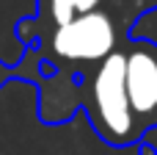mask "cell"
<instances>
[{"mask_svg": "<svg viewBox=\"0 0 157 155\" xmlns=\"http://www.w3.org/2000/svg\"><path fill=\"white\" fill-rule=\"evenodd\" d=\"M86 114L108 144L124 147L132 144L141 133L135 128L127 86H124V53L113 50L108 58L99 61L94 75L86 83Z\"/></svg>", "mask_w": 157, "mask_h": 155, "instance_id": "cell-1", "label": "cell"}, {"mask_svg": "<svg viewBox=\"0 0 157 155\" xmlns=\"http://www.w3.org/2000/svg\"><path fill=\"white\" fill-rule=\"evenodd\" d=\"M124 86L138 133L157 125V44L138 39L124 50Z\"/></svg>", "mask_w": 157, "mask_h": 155, "instance_id": "cell-2", "label": "cell"}, {"mask_svg": "<svg viewBox=\"0 0 157 155\" xmlns=\"http://www.w3.org/2000/svg\"><path fill=\"white\" fill-rule=\"evenodd\" d=\"M55 55L66 61H102L116 50V25L105 11H88L52 33Z\"/></svg>", "mask_w": 157, "mask_h": 155, "instance_id": "cell-3", "label": "cell"}, {"mask_svg": "<svg viewBox=\"0 0 157 155\" xmlns=\"http://www.w3.org/2000/svg\"><path fill=\"white\" fill-rule=\"evenodd\" d=\"M47 3H50V17H52L55 28L72 22L80 14L97 11V6H99V0H47Z\"/></svg>", "mask_w": 157, "mask_h": 155, "instance_id": "cell-4", "label": "cell"}, {"mask_svg": "<svg viewBox=\"0 0 157 155\" xmlns=\"http://www.w3.org/2000/svg\"><path fill=\"white\" fill-rule=\"evenodd\" d=\"M152 3H157V0H152Z\"/></svg>", "mask_w": 157, "mask_h": 155, "instance_id": "cell-5", "label": "cell"}]
</instances>
